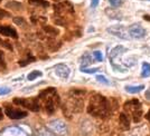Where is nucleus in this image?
I'll return each instance as SVG.
<instances>
[{"mask_svg": "<svg viewBox=\"0 0 150 136\" xmlns=\"http://www.w3.org/2000/svg\"><path fill=\"white\" fill-rule=\"evenodd\" d=\"M6 8L7 9H13V10H16V11H18V10H21L23 9V5L18 2V1H8L6 4Z\"/></svg>", "mask_w": 150, "mask_h": 136, "instance_id": "obj_14", "label": "nucleus"}, {"mask_svg": "<svg viewBox=\"0 0 150 136\" xmlns=\"http://www.w3.org/2000/svg\"><path fill=\"white\" fill-rule=\"evenodd\" d=\"M56 1H57V0H56Z\"/></svg>", "mask_w": 150, "mask_h": 136, "instance_id": "obj_36", "label": "nucleus"}, {"mask_svg": "<svg viewBox=\"0 0 150 136\" xmlns=\"http://www.w3.org/2000/svg\"><path fill=\"white\" fill-rule=\"evenodd\" d=\"M1 45H4V41H2L1 39H0V46H1Z\"/></svg>", "mask_w": 150, "mask_h": 136, "instance_id": "obj_34", "label": "nucleus"}, {"mask_svg": "<svg viewBox=\"0 0 150 136\" xmlns=\"http://www.w3.org/2000/svg\"><path fill=\"white\" fill-rule=\"evenodd\" d=\"M144 88V85H139V86H125V90L130 94H137L140 93Z\"/></svg>", "mask_w": 150, "mask_h": 136, "instance_id": "obj_16", "label": "nucleus"}, {"mask_svg": "<svg viewBox=\"0 0 150 136\" xmlns=\"http://www.w3.org/2000/svg\"><path fill=\"white\" fill-rule=\"evenodd\" d=\"M81 70L83 73H88V74H94L95 72L99 70V68H93V69H88L86 67H81Z\"/></svg>", "mask_w": 150, "mask_h": 136, "instance_id": "obj_23", "label": "nucleus"}, {"mask_svg": "<svg viewBox=\"0 0 150 136\" xmlns=\"http://www.w3.org/2000/svg\"><path fill=\"white\" fill-rule=\"evenodd\" d=\"M54 9L57 13H74V7L69 1H63L54 5Z\"/></svg>", "mask_w": 150, "mask_h": 136, "instance_id": "obj_4", "label": "nucleus"}, {"mask_svg": "<svg viewBox=\"0 0 150 136\" xmlns=\"http://www.w3.org/2000/svg\"><path fill=\"white\" fill-rule=\"evenodd\" d=\"M13 103L17 104L19 106H23V107H26L28 109H30L33 111H38L40 109V103L38 102L37 98H19V97H16L13 99Z\"/></svg>", "mask_w": 150, "mask_h": 136, "instance_id": "obj_3", "label": "nucleus"}, {"mask_svg": "<svg viewBox=\"0 0 150 136\" xmlns=\"http://www.w3.org/2000/svg\"><path fill=\"white\" fill-rule=\"evenodd\" d=\"M39 76H42V72H38V70H34V72H31L30 74L28 75V81H34V79H36L37 77Z\"/></svg>", "mask_w": 150, "mask_h": 136, "instance_id": "obj_21", "label": "nucleus"}, {"mask_svg": "<svg viewBox=\"0 0 150 136\" xmlns=\"http://www.w3.org/2000/svg\"><path fill=\"white\" fill-rule=\"evenodd\" d=\"M96 79L100 81V83H103V84H109V81H108V79H106L104 76H101V75H99V76H96Z\"/></svg>", "mask_w": 150, "mask_h": 136, "instance_id": "obj_28", "label": "nucleus"}, {"mask_svg": "<svg viewBox=\"0 0 150 136\" xmlns=\"http://www.w3.org/2000/svg\"><path fill=\"white\" fill-rule=\"evenodd\" d=\"M125 50V49L122 47V46H117L115 48H113V49L111 50V53H110V62H112V60H114L117 57H119Z\"/></svg>", "mask_w": 150, "mask_h": 136, "instance_id": "obj_13", "label": "nucleus"}, {"mask_svg": "<svg viewBox=\"0 0 150 136\" xmlns=\"http://www.w3.org/2000/svg\"><path fill=\"white\" fill-rule=\"evenodd\" d=\"M125 109L133 114L138 111H141V104L138 99H132V100H129L125 104Z\"/></svg>", "mask_w": 150, "mask_h": 136, "instance_id": "obj_10", "label": "nucleus"}, {"mask_svg": "<svg viewBox=\"0 0 150 136\" xmlns=\"http://www.w3.org/2000/svg\"><path fill=\"white\" fill-rule=\"evenodd\" d=\"M0 2H1V0H0Z\"/></svg>", "mask_w": 150, "mask_h": 136, "instance_id": "obj_35", "label": "nucleus"}, {"mask_svg": "<svg viewBox=\"0 0 150 136\" xmlns=\"http://www.w3.org/2000/svg\"><path fill=\"white\" fill-rule=\"evenodd\" d=\"M88 114L96 117H105L110 111V105L106 98L102 95H94L90 99V104L88 107Z\"/></svg>", "mask_w": 150, "mask_h": 136, "instance_id": "obj_1", "label": "nucleus"}, {"mask_svg": "<svg viewBox=\"0 0 150 136\" xmlns=\"http://www.w3.org/2000/svg\"><path fill=\"white\" fill-rule=\"evenodd\" d=\"M141 75H142V77H149L150 76V64H148V62H144V64H142Z\"/></svg>", "mask_w": 150, "mask_h": 136, "instance_id": "obj_18", "label": "nucleus"}, {"mask_svg": "<svg viewBox=\"0 0 150 136\" xmlns=\"http://www.w3.org/2000/svg\"><path fill=\"white\" fill-rule=\"evenodd\" d=\"M5 114H6V116H8L11 119H21V118H25L27 116V111L16 109L13 107H6L5 108Z\"/></svg>", "mask_w": 150, "mask_h": 136, "instance_id": "obj_5", "label": "nucleus"}, {"mask_svg": "<svg viewBox=\"0 0 150 136\" xmlns=\"http://www.w3.org/2000/svg\"><path fill=\"white\" fill-rule=\"evenodd\" d=\"M39 100L43 103L45 111L47 114H53L56 111L57 105L59 104V97L55 88H47L39 94Z\"/></svg>", "mask_w": 150, "mask_h": 136, "instance_id": "obj_2", "label": "nucleus"}, {"mask_svg": "<svg viewBox=\"0 0 150 136\" xmlns=\"http://www.w3.org/2000/svg\"><path fill=\"white\" fill-rule=\"evenodd\" d=\"M44 31L46 32V35L50 36V37H55V36L58 35V30L55 29L54 27H50V26H45Z\"/></svg>", "mask_w": 150, "mask_h": 136, "instance_id": "obj_17", "label": "nucleus"}, {"mask_svg": "<svg viewBox=\"0 0 150 136\" xmlns=\"http://www.w3.org/2000/svg\"><path fill=\"white\" fill-rule=\"evenodd\" d=\"M93 56L95 57V59H96L98 62H102V60H103V56H102V53H101V51H99V50L94 51Z\"/></svg>", "mask_w": 150, "mask_h": 136, "instance_id": "obj_24", "label": "nucleus"}, {"mask_svg": "<svg viewBox=\"0 0 150 136\" xmlns=\"http://www.w3.org/2000/svg\"><path fill=\"white\" fill-rule=\"evenodd\" d=\"M29 5L37 7H43V8H47L50 7V2H47L46 0H28Z\"/></svg>", "mask_w": 150, "mask_h": 136, "instance_id": "obj_15", "label": "nucleus"}, {"mask_svg": "<svg viewBox=\"0 0 150 136\" xmlns=\"http://www.w3.org/2000/svg\"><path fill=\"white\" fill-rule=\"evenodd\" d=\"M119 124H120V127L122 128V130H129V127H130V121H129V117H128V115L125 114V113H121L119 116Z\"/></svg>", "mask_w": 150, "mask_h": 136, "instance_id": "obj_12", "label": "nucleus"}, {"mask_svg": "<svg viewBox=\"0 0 150 136\" xmlns=\"http://www.w3.org/2000/svg\"><path fill=\"white\" fill-rule=\"evenodd\" d=\"M13 22L18 26H25L26 25L25 19L23 18V17H16V18H13Z\"/></svg>", "mask_w": 150, "mask_h": 136, "instance_id": "obj_22", "label": "nucleus"}, {"mask_svg": "<svg viewBox=\"0 0 150 136\" xmlns=\"http://www.w3.org/2000/svg\"><path fill=\"white\" fill-rule=\"evenodd\" d=\"M144 18L146 19V20H149V21H150V16H147V15H146Z\"/></svg>", "mask_w": 150, "mask_h": 136, "instance_id": "obj_33", "label": "nucleus"}, {"mask_svg": "<svg viewBox=\"0 0 150 136\" xmlns=\"http://www.w3.org/2000/svg\"><path fill=\"white\" fill-rule=\"evenodd\" d=\"M10 93V88L8 87H1L0 88V95H7Z\"/></svg>", "mask_w": 150, "mask_h": 136, "instance_id": "obj_27", "label": "nucleus"}, {"mask_svg": "<svg viewBox=\"0 0 150 136\" xmlns=\"http://www.w3.org/2000/svg\"><path fill=\"white\" fill-rule=\"evenodd\" d=\"M109 1L113 7H119L120 5H122V0H109Z\"/></svg>", "mask_w": 150, "mask_h": 136, "instance_id": "obj_26", "label": "nucleus"}, {"mask_svg": "<svg viewBox=\"0 0 150 136\" xmlns=\"http://www.w3.org/2000/svg\"><path fill=\"white\" fill-rule=\"evenodd\" d=\"M55 73H56V75L59 78H62V79H67L71 70H69V66H66L65 64H58L56 67H55Z\"/></svg>", "mask_w": 150, "mask_h": 136, "instance_id": "obj_8", "label": "nucleus"}, {"mask_svg": "<svg viewBox=\"0 0 150 136\" xmlns=\"http://www.w3.org/2000/svg\"><path fill=\"white\" fill-rule=\"evenodd\" d=\"M108 32L112 34L115 37L122 38V39H128L127 37V30L123 26H112L111 28H108Z\"/></svg>", "mask_w": 150, "mask_h": 136, "instance_id": "obj_7", "label": "nucleus"}, {"mask_svg": "<svg viewBox=\"0 0 150 136\" xmlns=\"http://www.w3.org/2000/svg\"><path fill=\"white\" fill-rule=\"evenodd\" d=\"M81 62H82L81 67H86V66H88V65H91L92 58H91L90 56H84V57H82Z\"/></svg>", "mask_w": 150, "mask_h": 136, "instance_id": "obj_20", "label": "nucleus"}, {"mask_svg": "<svg viewBox=\"0 0 150 136\" xmlns=\"http://www.w3.org/2000/svg\"><path fill=\"white\" fill-rule=\"evenodd\" d=\"M50 126L52 130H54L55 133H58V134H65V132H66V125L63 123L62 121H52L50 123Z\"/></svg>", "mask_w": 150, "mask_h": 136, "instance_id": "obj_9", "label": "nucleus"}, {"mask_svg": "<svg viewBox=\"0 0 150 136\" xmlns=\"http://www.w3.org/2000/svg\"><path fill=\"white\" fill-rule=\"evenodd\" d=\"M146 118H147V119H148V121L150 122V111L147 113V115H146Z\"/></svg>", "mask_w": 150, "mask_h": 136, "instance_id": "obj_31", "label": "nucleus"}, {"mask_svg": "<svg viewBox=\"0 0 150 136\" xmlns=\"http://www.w3.org/2000/svg\"><path fill=\"white\" fill-rule=\"evenodd\" d=\"M146 97H147V99H149L150 100V88L149 89H147V92H146Z\"/></svg>", "mask_w": 150, "mask_h": 136, "instance_id": "obj_30", "label": "nucleus"}, {"mask_svg": "<svg viewBox=\"0 0 150 136\" xmlns=\"http://www.w3.org/2000/svg\"><path fill=\"white\" fill-rule=\"evenodd\" d=\"M9 16H10V13H8V11H6L5 9H1V8H0V20L7 18V17H9Z\"/></svg>", "mask_w": 150, "mask_h": 136, "instance_id": "obj_25", "label": "nucleus"}, {"mask_svg": "<svg viewBox=\"0 0 150 136\" xmlns=\"http://www.w3.org/2000/svg\"><path fill=\"white\" fill-rule=\"evenodd\" d=\"M105 13H106V15L110 17V18L121 19V13H120L119 11H115V10H113V9H108Z\"/></svg>", "mask_w": 150, "mask_h": 136, "instance_id": "obj_19", "label": "nucleus"}, {"mask_svg": "<svg viewBox=\"0 0 150 136\" xmlns=\"http://www.w3.org/2000/svg\"><path fill=\"white\" fill-rule=\"evenodd\" d=\"M0 34L4 35V36H7V37H11L13 39L18 38L17 31L15 30L13 27H10V26H0Z\"/></svg>", "mask_w": 150, "mask_h": 136, "instance_id": "obj_11", "label": "nucleus"}, {"mask_svg": "<svg viewBox=\"0 0 150 136\" xmlns=\"http://www.w3.org/2000/svg\"><path fill=\"white\" fill-rule=\"evenodd\" d=\"M128 34L134 39H140L146 36V30L140 25H132L128 29Z\"/></svg>", "mask_w": 150, "mask_h": 136, "instance_id": "obj_6", "label": "nucleus"}, {"mask_svg": "<svg viewBox=\"0 0 150 136\" xmlns=\"http://www.w3.org/2000/svg\"><path fill=\"white\" fill-rule=\"evenodd\" d=\"M98 5H99V0H92V1H91V7L95 8Z\"/></svg>", "mask_w": 150, "mask_h": 136, "instance_id": "obj_29", "label": "nucleus"}, {"mask_svg": "<svg viewBox=\"0 0 150 136\" xmlns=\"http://www.w3.org/2000/svg\"><path fill=\"white\" fill-rule=\"evenodd\" d=\"M4 118V113H2V111H1V108H0V121Z\"/></svg>", "mask_w": 150, "mask_h": 136, "instance_id": "obj_32", "label": "nucleus"}]
</instances>
